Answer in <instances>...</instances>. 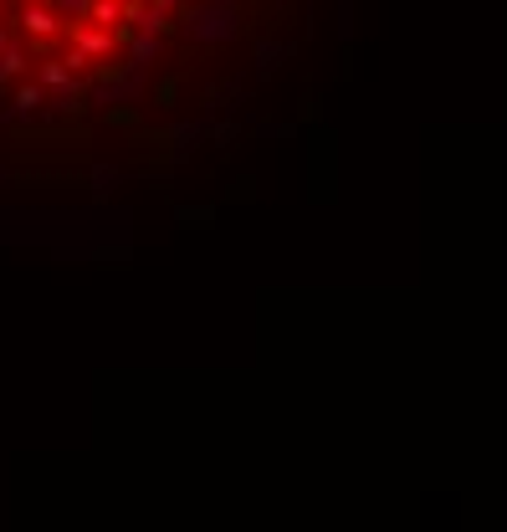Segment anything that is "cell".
Here are the masks:
<instances>
[{"instance_id":"cell-1","label":"cell","mask_w":507,"mask_h":532,"mask_svg":"<svg viewBox=\"0 0 507 532\" xmlns=\"http://www.w3.org/2000/svg\"><path fill=\"white\" fill-rule=\"evenodd\" d=\"M67 36H72V52H82L88 62H103V57H113V47H123L134 31H129V26L98 31V26H88V21H77V26H67Z\"/></svg>"},{"instance_id":"cell-2","label":"cell","mask_w":507,"mask_h":532,"mask_svg":"<svg viewBox=\"0 0 507 532\" xmlns=\"http://www.w3.org/2000/svg\"><path fill=\"white\" fill-rule=\"evenodd\" d=\"M185 36L195 41H216V36H236V11L231 6H205L185 21Z\"/></svg>"},{"instance_id":"cell-3","label":"cell","mask_w":507,"mask_h":532,"mask_svg":"<svg viewBox=\"0 0 507 532\" xmlns=\"http://www.w3.org/2000/svg\"><path fill=\"white\" fill-rule=\"evenodd\" d=\"M16 21L31 31V41H47V36L62 31V16H57L52 6H41V0H26V6L16 11Z\"/></svg>"},{"instance_id":"cell-4","label":"cell","mask_w":507,"mask_h":532,"mask_svg":"<svg viewBox=\"0 0 507 532\" xmlns=\"http://www.w3.org/2000/svg\"><path fill=\"white\" fill-rule=\"evenodd\" d=\"M36 87H41V93H47V87H52V93H67V87H72V72H67V62L47 57V62L36 67Z\"/></svg>"},{"instance_id":"cell-5","label":"cell","mask_w":507,"mask_h":532,"mask_svg":"<svg viewBox=\"0 0 507 532\" xmlns=\"http://www.w3.org/2000/svg\"><path fill=\"white\" fill-rule=\"evenodd\" d=\"M88 26L118 31V26H123V0H93V6H88Z\"/></svg>"},{"instance_id":"cell-6","label":"cell","mask_w":507,"mask_h":532,"mask_svg":"<svg viewBox=\"0 0 507 532\" xmlns=\"http://www.w3.org/2000/svg\"><path fill=\"white\" fill-rule=\"evenodd\" d=\"M154 57H159V36H139V31H134V36H129V67L144 72Z\"/></svg>"},{"instance_id":"cell-7","label":"cell","mask_w":507,"mask_h":532,"mask_svg":"<svg viewBox=\"0 0 507 532\" xmlns=\"http://www.w3.org/2000/svg\"><path fill=\"white\" fill-rule=\"evenodd\" d=\"M21 72H26V52L11 41V47L0 52V82H11V77H21Z\"/></svg>"},{"instance_id":"cell-8","label":"cell","mask_w":507,"mask_h":532,"mask_svg":"<svg viewBox=\"0 0 507 532\" xmlns=\"http://www.w3.org/2000/svg\"><path fill=\"white\" fill-rule=\"evenodd\" d=\"M41 103H47V93H41L36 82H21V87H16V113H36Z\"/></svg>"},{"instance_id":"cell-9","label":"cell","mask_w":507,"mask_h":532,"mask_svg":"<svg viewBox=\"0 0 507 532\" xmlns=\"http://www.w3.org/2000/svg\"><path fill=\"white\" fill-rule=\"evenodd\" d=\"M88 6H93V0H57L62 26H67V21H72V26H77V21H88Z\"/></svg>"},{"instance_id":"cell-10","label":"cell","mask_w":507,"mask_h":532,"mask_svg":"<svg viewBox=\"0 0 507 532\" xmlns=\"http://www.w3.org/2000/svg\"><path fill=\"white\" fill-rule=\"evenodd\" d=\"M175 93H180V77H164V82L154 87V103H175Z\"/></svg>"},{"instance_id":"cell-11","label":"cell","mask_w":507,"mask_h":532,"mask_svg":"<svg viewBox=\"0 0 507 532\" xmlns=\"http://www.w3.org/2000/svg\"><path fill=\"white\" fill-rule=\"evenodd\" d=\"M108 123H118V128H129V123H139V113H134V108H113V113H108Z\"/></svg>"},{"instance_id":"cell-12","label":"cell","mask_w":507,"mask_h":532,"mask_svg":"<svg viewBox=\"0 0 507 532\" xmlns=\"http://www.w3.org/2000/svg\"><path fill=\"white\" fill-rule=\"evenodd\" d=\"M6 47H11V31H6V26H0V52H6Z\"/></svg>"},{"instance_id":"cell-13","label":"cell","mask_w":507,"mask_h":532,"mask_svg":"<svg viewBox=\"0 0 507 532\" xmlns=\"http://www.w3.org/2000/svg\"><path fill=\"white\" fill-rule=\"evenodd\" d=\"M6 6H11V0H0V16H6Z\"/></svg>"}]
</instances>
